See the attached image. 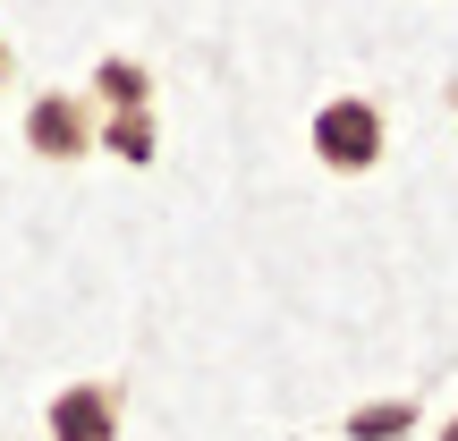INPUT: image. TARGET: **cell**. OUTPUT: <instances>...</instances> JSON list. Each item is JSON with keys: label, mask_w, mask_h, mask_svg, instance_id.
I'll return each instance as SVG.
<instances>
[{"label": "cell", "mask_w": 458, "mask_h": 441, "mask_svg": "<svg viewBox=\"0 0 458 441\" xmlns=\"http://www.w3.org/2000/svg\"><path fill=\"white\" fill-rule=\"evenodd\" d=\"M94 102H102V111H153V77H145V60L111 51V60L94 68Z\"/></svg>", "instance_id": "4"}, {"label": "cell", "mask_w": 458, "mask_h": 441, "mask_svg": "<svg viewBox=\"0 0 458 441\" xmlns=\"http://www.w3.org/2000/svg\"><path fill=\"white\" fill-rule=\"evenodd\" d=\"M43 433L51 441H119V433H128L119 382H68V391L43 408Z\"/></svg>", "instance_id": "3"}, {"label": "cell", "mask_w": 458, "mask_h": 441, "mask_svg": "<svg viewBox=\"0 0 458 441\" xmlns=\"http://www.w3.org/2000/svg\"><path fill=\"white\" fill-rule=\"evenodd\" d=\"M0 85H9V43H0Z\"/></svg>", "instance_id": "7"}, {"label": "cell", "mask_w": 458, "mask_h": 441, "mask_svg": "<svg viewBox=\"0 0 458 441\" xmlns=\"http://www.w3.org/2000/svg\"><path fill=\"white\" fill-rule=\"evenodd\" d=\"M94 145H102V153H119L128 170H145L153 153H162V128H153V111H111V119L94 128Z\"/></svg>", "instance_id": "5"}, {"label": "cell", "mask_w": 458, "mask_h": 441, "mask_svg": "<svg viewBox=\"0 0 458 441\" xmlns=\"http://www.w3.org/2000/svg\"><path fill=\"white\" fill-rule=\"evenodd\" d=\"M416 433V399H365L348 408V441H408Z\"/></svg>", "instance_id": "6"}, {"label": "cell", "mask_w": 458, "mask_h": 441, "mask_svg": "<svg viewBox=\"0 0 458 441\" xmlns=\"http://www.w3.org/2000/svg\"><path fill=\"white\" fill-rule=\"evenodd\" d=\"M382 153H391V119H382V102L331 94L323 111H314V162H323V170L365 179V170H382Z\"/></svg>", "instance_id": "1"}, {"label": "cell", "mask_w": 458, "mask_h": 441, "mask_svg": "<svg viewBox=\"0 0 458 441\" xmlns=\"http://www.w3.org/2000/svg\"><path fill=\"white\" fill-rule=\"evenodd\" d=\"M26 153L34 162H85L94 153V102L85 94H34L26 102Z\"/></svg>", "instance_id": "2"}, {"label": "cell", "mask_w": 458, "mask_h": 441, "mask_svg": "<svg viewBox=\"0 0 458 441\" xmlns=\"http://www.w3.org/2000/svg\"><path fill=\"white\" fill-rule=\"evenodd\" d=\"M442 441H458V416H450V425H442Z\"/></svg>", "instance_id": "8"}]
</instances>
